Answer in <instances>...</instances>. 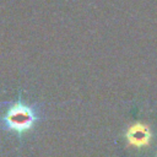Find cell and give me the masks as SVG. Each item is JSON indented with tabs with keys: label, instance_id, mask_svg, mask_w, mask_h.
<instances>
[{
	"label": "cell",
	"instance_id": "1",
	"mask_svg": "<svg viewBox=\"0 0 157 157\" xmlns=\"http://www.w3.org/2000/svg\"><path fill=\"white\" fill-rule=\"evenodd\" d=\"M36 119H37V117H36L34 110L31 107H28L21 102L12 104L5 115L6 126L10 130L16 131V132L28 131L33 126Z\"/></svg>",
	"mask_w": 157,
	"mask_h": 157
},
{
	"label": "cell",
	"instance_id": "2",
	"mask_svg": "<svg viewBox=\"0 0 157 157\" xmlns=\"http://www.w3.org/2000/svg\"><path fill=\"white\" fill-rule=\"evenodd\" d=\"M125 137L129 146L146 147L151 144L152 132L148 125L144 123H135L129 126V129L125 132Z\"/></svg>",
	"mask_w": 157,
	"mask_h": 157
}]
</instances>
